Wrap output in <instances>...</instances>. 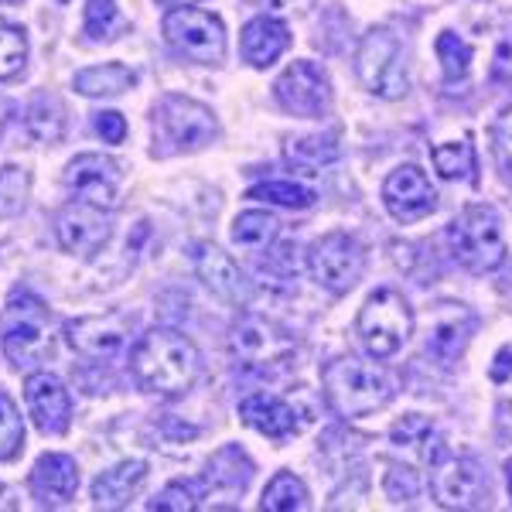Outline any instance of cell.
<instances>
[{
  "label": "cell",
  "mask_w": 512,
  "mask_h": 512,
  "mask_svg": "<svg viewBox=\"0 0 512 512\" xmlns=\"http://www.w3.org/2000/svg\"><path fill=\"white\" fill-rule=\"evenodd\" d=\"M451 256L472 274H489L506 260V239H502V222L489 205H472L458 212L448 226Z\"/></svg>",
  "instance_id": "obj_4"
},
{
  "label": "cell",
  "mask_w": 512,
  "mask_h": 512,
  "mask_svg": "<svg viewBox=\"0 0 512 512\" xmlns=\"http://www.w3.org/2000/svg\"><path fill=\"white\" fill-rule=\"evenodd\" d=\"M96 134L103 137L106 144H123V137H127V120H123L117 110L96 113Z\"/></svg>",
  "instance_id": "obj_39"
},
{
  "label": "cell",
  "mask_w": 512,
  "mask_h": 512,
  "mask_svg": "<svg viewBox=\"0 0 512 512\" xmlns=\"http://www.w3.org/2000/svg\"><path fill=\"white\" fill-rule=\"evenodd\" d=\"M390 437L400 451L414 454L420 461H434V424L424 414H407L403 420H396Z\"/></svg>",
  "instance_id": "obj_29"
},
{
  "label": "cell",
  "mask_w": 512,
  "mask_h": 512,
  "mask_svg": "<svg viewBox=\"0 0 512 512\" xmlns=\"http://www.w3.org/2000/svg\"><path fill=\"white\" fill-rule=\"evenodd\" d=\"M338 140L335 137H287L284 158L301 175H318L325 164L338 161Z\"/></svg>",
  "instance_id": "obj_24"
},
{
  "label": "cell",
  "mask_w": 512,
  "mask_h": 512,
  "mask_svg": "<svg viewBox=\"0 0 512 512\" xmlns=\"http://www.w3.org/2000/svg\"><path fill=\"white\" fill-rule=\"evenodd\" d=\"M321 386H325V400L338 417L362 420L376 410L390 407L396 396L393 376L376 362H362L355 355H338L321 369Z\"/></svg>",
  "instance_id": "obj_2"
},
{
  "label": "cell",
  "mask_w": 512,
  "mask_h": 512,
  "mask_svg": "<svg viewBox=\"0 0 512 512\" xmlns=\"http://www.w3.org/2000/svg\"><path fill=\"white\" fill-rule=\"evenodd\" d=\"M229 349L243 369H267L280 366L294 355V338H287L284 328H277L267 318H243L229 335Z\"/></svg>",
  "instance_id": "obj_12"
},
{
  "label": "cell",
  "mask_w": 512,
  "mask_h": 512,
  "mask_svg": "<svg viewBox=\"0 0 512 512\" xmlns=\"http://www.w3.org/2000/svg\"><path fill=\"white\" fill-rule=\"evenodd\" d=\"M76 89L82 96H120L127 93L130 86L137 82L134 72L120 62H106V65H93V69L76 72Z\"/></svg>",
  "instance_id": "obj_26"
},
{
  "label": "cell",
  "mask_w": 512,
  "mask_h": 512,
  "mask_svg": "<svg viewBox=\"0 0 512 512\" xmlns=\"http://www.w3.org/2000/svg\"><path fill=\"white\" fill-rule=\"evenodd\" d=\"M355 328H359L362 345L373 359H390L414 335V311H410L407 297L400 291L383 287V291L366 297Z\"/></svg>",
  "instance_id": "obj_5"
},
{
  "label": "cell",
  "mask_w": 512,
  "mask_h": 512,
  "mask_svg": "<svg viewBox=\"0 0 512 512\" xmlns=\"http://www.w3.org/2000/svg\"><path fill=\"white\" fill-rule=\"evenodd\" d=\"M472 55H475V48L468 45L465 38L454 35V31H441V35H437V59H441L444 82H448V86L468 79V72H472Z\"/></svg>",
  "instance_id": "obj_30"
},
{
  "label": "cell",
  "mask_w": 512,
  "mask_h": 512,
  "mask_svg": "<svg viewBox=\"0 0 512 512\" xmlns=\"http://www.w3.org/2000/svg\"><path fill=\"white\" fill-rule=\"evenodd\" d=\"M65 338L79 355L86 359H117V355L130 345V318L123 315H86L65 325Z\"/></svg>",
  "instance_id": "obj_14"
},
{
  "label": "cell",
  "mask_w": 512,
  "mask_h": 512,
  "mask_svg": "<svg viewBox=\"0 0 512 512\" xmlns=\"http://www.w3.org/2000/svg\"><path fill=\"white\" fill-rule=\"evenodd\" d=\"M308 267L311 277L318 280V287L342 297L359 284L362 270H366V250L352 233H325L311 243Z\"/></svg>",
  "instance_id": "obj_8"
},
{
  "label": "cell",
  "mask_w": 512,
  "mask_h": 512,
  "mask_svg": "<svg viewBox=\"0 0 512 512\" xmlns=\"http://www.w3.org/2000/svg\"><path fill=\"white\" fill-rule=\"evenodd\" d=\"M239 420L253 431H260L270 441H284V437L297 434V410L287 400L274 393H253L239 400Z\"/></svg>",
  "instance_id": "obj_20"
},
{
  "label": "cell",
  "mask_w": 512,
  "mask_h": 512,
  "mask_svg": "<svg viewBox=\"0 0 512 512\" xmlns=\"http://www.w3.org/2000/svg\"><path fill=\"white\" fill-rule=\"evenodd\" d=\"M24 400H28V410L35 417L41 434H65L72 424V400L69 390L62 386L59 376L52 373H31L24 379Z\"/></svg>",
  "instance_id": "obj_17"
},
{
  "label": "cell",
  "mask_w": 512,
  "mask_h": 512,
  "mask_svg": "<svg viewBox=\"0 0 512 512\" xmlns=\"http://www.w3.org/2000/svg\"><path fill=\"white\" fill-rule=\"evenodd\" d=\"M287 45H291V31H287V24L277 21V18H267V14L253 18L243 28V38H239V52H243V59L250 62L253 69H267V65H274L280 55L287 52Z\"/></svg>",
  "instance_id": "obj_22"
},
{
  "label": "cell",
  "mask_w": 512,
  "mask_h": 512,
  "mask_svg": "<svg viewBox=\"0 0 512 512\" xmlns=\"http://www.w3.org/2000/svg\"><path fill=\"white\" fill-rule=\"evenodd\" d=\"M24 62H28V35L18 24L0 18V82L21 76Z\"/></svg>",
  "instance_id": "obj_33"
},
{
  "label": "cell",
  "mask_w": 512,
  "mask_h": 512,
  "mask_svg": "<svg viewBox=\"0 0 512 512\" xmlns=\"http://www.w3.org/2000/svg\"><path fill=\"white\" fill-rule=\"evenodd\" d=\"M130 373L147 393L181 396L202 376V355L178 328H151L130 349Z\"/></svg>",
  "instance_id": "obj_1"
},
{
  "label": "cell",
  "mask_w": 512,
  "mask_h": 512,
  "mask_svg": "<svg viewBox=\"0 0 512 512\" xmlns=\"http://www.w3.org/2000/svg\"><path fill=\"white\" fill-rule=\"evenodd\" d=\"M120 181V164L103 158V154H79L65 168V188L72 192V198L103 212H113L120 205Z\"/></svg>",
  "instance_id": "obj_11"
},
{
  "label": "cell",
  "mask_w": 512,
  "mask_h": 512,
  "mask_svg": "<svg viewBox=\"0 0 512 512\" xmlns=\"http://www.w3.org/2000/svg\"><path fill=\"white\" fill-rule=\"evenodd\" d=\"M277 233H280V222L270 216V212H260V209L239 212L233 222V243L239 250H250V253L267 250L277 239Z\"/></svg>",
  "instance_id": "obj_27"
},
{
  "label": "cell",
  "mask_w": 512,
  "mask_h": 512,
  "mask_svg": "<svg viewBox=\"0 0 512 512\" xmlns=\"http://www.w3.org/2000/svg\"><path fill=\"white\" fill-rule=\"evenodd\" d=\"M123 28H127V21L120 18L117 0H89L86 4V24H82V31L93 41H113Z\"/></svg>",
  "instance_id": "obj_35"
},
{
  "label": "cell",
  "mask_w": 512,
  "mask_h": 512,
  "mask_svg": "<svg viewBox=\"0 0 512 512\" xmlns=\"http://www.w3.org/2000/svg\"><path fill=\"white\" fill-rule=\"evenodd\" d=\"M431 161L441 178H475V147L468 140H451V144L431 147Z\"/></svg>",
  "instance_id": "obj_31"
},
{
  "label": "cell",
  "mask_w": 512,
  "mask_h": 512,
  "mask_svg": "<svg viewBox=\"0 0 512 512\" xmlns=\"http://www.w3.org/2000/svg\"><path fill=\"white\" fill-rule=\"evenodd\" d=\"M28 134L38 144H59L65 137V106L55 93H38L28 106Z\"/></svg>",
  "instance_id": "obj_25"
},
{
  "label": "cell",
  "mask_w": 512,
  "mask_h": 512,
  "mask_svg": "<svg viewBox=\"0 0 512 512\" xmlns=\"http://www.w3.org/2000/svg\"><path fill=\"white\" fill-rule=\"evenodd\" d=\"M492 140H495V158H499L502 175L512 181V106L499 113V120L492 127Z\"/></svg>",
  "instance_id": "obj_37"
},
{
  "label": "cell",
  "mask_w": 512,
  "mask_h": 512,
  "mask_svg": "<svg viewBox=\"0 0 512 512\" xmlns=\"http://www.w3.org/2000/svg\"><path fill=\"white\" fill-rule=\"evenodd\" d=\"M355 69H359L362 86L379 99H400L407 93V72H403L400 41L386 28H373L359 45L355 55Z\"/></svg>",
  "instance_id": "obj_9"
},
{
  "label": "cell",
  "mask_w": 512,
  "mask_h": 512,
  "mask_svg": "<svg viewBox=\"0 0 512 512\" xmlns=\"http://www.w3.org/2000/svg\"><path fill=\"white\" fill-rule=\"evenodd\" d=\"M164 4H195V0H164Z\"/></svg>",
  "instance_id": "obj_44"
},
{
  "label": "cell",
  "mask_w": 512,
  "mask_h": 512,
  "mask_svg": "<svg viewBox=\"0 0 512 512\" xmlns=\"http://www.w3.org/2000/svg\"><path fill=\"white\" fill-rule=\"evenodd\" d=\"M506 482H509V495H512V461L506 465Z\"/></svg>",
  "instance_id": "obj_42"
},
{
  "label": "cell",
  "mask_w": 512,
  "mask_h": 512,
  "mask_svg": "<svg viewBox=\"0 0 512 512\" xmlns=\"http://www.w3.org/2000/svg\"><path fill=\"white\" fill-rule=\"evenodd\" d=\"M509 297H512V287H509Z\"/></svg>",
  "instance_id": "obj_46"
},
{
  "label": "cell",
  "mask_w": 512,
  "mask_h": 512,
  "mask_svg": "<svg viewBox=\"0 0 512 512\" xmlns=\"http://www.w3.org/2000/svg\"><path fill=\"white\" fill-rule=\"evenodd\" d=\"M246 198H256V202H270V205H284V209H311L315 205V192L297 181H263V185H253Z\"/></svg>",
  "instance_id": "obj_32"
},
{
  "label": "cell",
  "mask_w": 512,
  "mask_h": 512,
  "mask_svg": "<svg viewBox=\"0 0 512 512\" xmlns=\"http://www.w3.org/2000/svg\"><path fill=\"white\" fill-rule=\"evenodd\" d=\"M274 96L294 117H321L332 106V82L315 62H294L274 82Z\"/></svg>",
  "instance_id": "obj_13"
},
{
  "label": "cell",
  "mask_w": 512,
  "mask_h": 512,
  "mask_svg": "<svg viewBox=\"0 0 512 512\" xmlns=\"http://www.w3.org/2000/svg\"><path fill=\"white\" fill-rule=\"evenodd\" d=\"M0 492H4V489H0Z\"/></svg>",
  "instance_id": "obj_47"
},
{
  "label": "cell",
  "mask_w": 512,
  "mask_h": 512,
  "mask_svg": "<svg viewBox=\"0 0 512 512\" xmlns=\"http://www.w3.org/2000/svg\"><path fill=\"white\" fill-rule=\"evenodd\" d=\"M478 328V318L468 304H454V301H444L437 304L431 311V332H427V352L434 355L437 362L451 366L461 352L468 349Z\"/></svg>",
  "instance_id": "obj_16"
},
{
  "label": "cell",
  "mask_w": 512,
  "mask_h": 512,
  "mask_svg": "<svg viewBox=\"0 0 512 512\" xmlns=\"http://www.w3.org/2000/svg\"><path fill=\"white\" fill-rule=\"evenodd\" d=\"M48 308L35 294L18 291L7 301L4 311V352L14 366H35L52 352V335H48Z\"/></svg>",
  "instance_id": "obj_6"
},
{
  "label": "cell",
  "mask_w": 512,
  "mask_h": 512,
  "mask_svg": "<svg viewBox=\"0 0 512 512\" xmlns=\"http://www.w3.org/2000/svg\"><path fill=\"white\" fill-rule=\"evenodd\" d=\"M308 506H311V495L294 472H277L260 499L263 512H304Z\"/></svg>",
  "instance_id": "obj_28"
},
{
  "label": "cell",
  "mask_w": 512,
  "mask_h": 512,
  "mask_svg": "<svg viewBox=\"0 0 512 512\" xmlns=\"http://www.w3.org/2000/svg\"><path fill=\"white\" fill-rule=\"evenodd\" d=\"M24 444V424L14 400L0 390V461H11Z\"/></svg>",
  "instance_id": "obj_36"
},
{
  "label": "cell",
  "mask_w": 512,
  "mask_h": 512,
  "mask_svg": "<svg viewBox=\"0 0 512 512\" xmlns=\"http://www.w3.org/2000/svg\"><path fill=\"white\" fill-rule=\"evenodd\" d=\"M383 205L396 222H420L437 209V192L417 164H400L383 181Z\"/></svg>",
  "instance_id": "obj_15"
},
{
  "label": "cell",
  "mask_w": 512,
  "mask_h": 512,
  "mask_svg": "<svg viewBox=\"0 0 512 512\" xmlns=\"http://www.w3.org/2000/svg\"><path fill=\"white\" fill-rule=\"evenodd\" d=\"M502 414H506V427L512 431V403H506V410H502Z\"/></svg>",
  "instance_id": "obj_41"
},
{
  "label": "cell",
  "mask_w": 512,
  "mask_h": 512,
  "mask_svg": "<svg viewBox=\"0 0 512 512\" xmlns=\"http://www.w3.org/2000/svg\"><path fill=\"white\" fill-rule=\"evenodd\" d=\"M31 495L41 502V506H65V502L76 495L79 489V465L69 454H41L31 468Z\"/></svg>",
  "instance_id": "obj_19"
},
{
  "label": "cell",
  "mask_w": 512,
  "mask_h": 512,
  "mask_svg": "<svg viewBox=\"0 0 512 512\" xmlns=\"http://www.w3.org/2000/svg\"><path fill=\"white\" fill-rule=\"evenodd\" d=\"M509 376H512V345H502V349L495 352L492 379H495V383H506Z\"/></svg>",
  "instance_id": "obj_40"
},
{
  "label": "cell",
  "mask_w": 512,
  "mask_h": 512,
  "mask_svg": "<svg viewBox=\"0 0 512 512\" xmlns=\"http://www.w3.org/2000/svg\"><path fill=\"white\" fill-rule=\"evenodd\" d=\"M28 192H31L28 168L4 164V168H0V219L18 216L24 205H28Z\"/></svg>",
  "instance_id": "obj_34"
},
{
  "label": "cell",
  "mask_w": 512,
  "mask_h": 512,
  "mask_svg": "<svg viewBox=\"0 0 512 512\" xmlns=\"http://www.w3.org/2000/svg\"><path fill=\"white\" fill-rule=\"evenodd\" d=\"M431 492L444 509H478L489 495V482L475 458H444L431 461Z\"/></svg>",
  "instance_id": "obj_10"
},
{
  "label": "cell",
  "mask_w": 512,
  "mask_h": 512,
  "mask_svg": "<svg viewBox=\"0 0 512 512\" xmlns=\"http://www.w3.org/2000/svg\"><path fill=\"white\" fill-rule=\"evenodd\" d=\"M154 158H171V154H192L209 147L219 137L216 113L192 96L168 93L154 103Z\"/></svg>",
  "instance_id": "obj_3"
},
{
  "label": "cell",
  "mask_w": 512,
  "mask_h": 512,
  "mask_svg": "<svg viewBox=\"0 0 512 512\" xmlns=\"http://www.w3.org/2000/svg\"><path fill=\"white\" fill-rule=\"evenodd\" d=\"M267 4H270V7H277V11H280V7H287V0H267Z\"/></svg>",
  "instance_id": "obj_43"
},
{
  "label": "cell",
  "mask_w": 512,
  "mask_h": 512,
  "mask_svg": "<svg viewBox=\"0 0 512 512\" xmlns=\"http://www.w3.org/2000/svg\"><path fill=\"white\" fill-rule=\"evenodd\" d=\"M147 509H168V512H195L198 509V499L192 489H185V485H168L158 499L151 502Z\"/></svg>",
  "instance_id": "obj_38"
},
{
  "label": "cell",
  "mask_w": 512,
  "mask_h": 512,
  "mask_svg": "<svg viewBox=\"0 0 512 512\" xmlns=\"http://www.w3.org/2000/svg\"><path fill=\"white\" fill-rule=\"evenodd\" d=\"M195 270H198V277L205 280V287H209L216 297H222V301H229V304L250 301V284H246V277L239 274L233 256L222 253L219 246H198Z\"/></svg>",
  "instance_id": "obj_21"
},
{
  "label": "cell",
  "mask_w": 512,
  "mask_h": 512,
  "mask_svg": "<svg viewBox=\"0 0 512 512\" xmlns=\"http://www.w3.org/2000/svg\"><path fill=\"white\" fill-rule=\"evenodd\" d=\"M164 38L198 65H219L226 59V28L216 14L198 11V7L181 4L164 14Z\"/></svg>",
  "instance_id": "obj_7"
},
{
  "label": "cell",
  "mask_w": 512,
  "mask_h": 512,
  "mask_svg": "<svg viewBox=\"0 0 512 512\" xmlns=\"http://www.w3.org/2000/svg\"><path fill=\"white\" fill-rule=\"evenodd\" d=\"M55 236H59L65 253L93 256L103 250V243L110 239V222H106L103 209L72 202L69 209H62L59 219H55Z\"/></svg>",
  "instance_id": "obj_18"
},
{
  "label": "cell",
  "mask_w": 512,
  "mask_h": 512,
  "mask_svg": "<svg viewBox=\"0 0 512 512\" xmlns=\"http://www.w3.org/2000/svg\"><path fill=\"white\" fill-rule=\"evenodd\" d=\"M4 4H18V0H4Z\"/></svg>",
  "instance_id": "obj_45"
},
{
  "label": "cell",
  "mask_w": 512,
  "mask_h": 512,
  "mask_svg": "<svg viewBox=\"0 0 512 512\" xmlns=\"http://www.w3.org/2000/svg\"><path fill=\"white\" fill-rule=\"evenodd\" d=\"M147 478V465L144 461H120L117 468L103 472L93 482V506L96 509H123L130 502L140 485Z\"/></svg>",
  "instance_id": "obj_23"
}]
</instances>
